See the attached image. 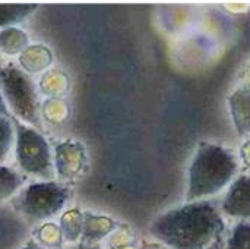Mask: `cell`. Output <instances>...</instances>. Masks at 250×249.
I'll list each match as a JSON object with an SVG mask.
<instances>
[{
    "mask_svg": "<svg viewBox=\"0 0 250 249\" xmlns=\"http://www.w3.org/2000/svg\"><path fill=\"white\" fill-rule=\"evenodd\" d=\"M15 126V157L22 173L40 181H56L54 154L41 131L12 117Z\"/></svg>",
    "mask_w": 250,
    "mask_h": 249,
    "instance_id": "obj_3",
    "label": "cell"
},
{
    "mask_svg": "<svg viewBox=\"0 0 250 249\" xmlns=\"http://www.w3.org/2000/svg\"><path fill=\"white\" fill-rule=\"evenodd\" d=\"M23 183V176L18 170L0 164V205L12 200Z\"/></svg>",
    "mask_w": 250,
    "mask_h": 249,
    "instance_id": "obj_10",
    "label": "cell"
},
{
    "mask_svg": "<svg viewBox=\"0 0 250 249\" xmlns=\"http://www.w3.org/2000/svg\"><path fill=\"white\" fill-rule=\"evenodd\" d=\"M51 62V51L45 45L26 47L21 54V65L29 72H38L48 66Z\"/></svg>",
    "mask_w": 250,
    "mask_h": 249,
    "instance_id": "obj_11",
    "label": "cell"
},
{
    "mask_svg": "<svg viewBox=\"0 0 250 249\" xmlns=\"http://www.w3.org/2000/svg\"><path fill=\"white\" fill-rule=\"evenodd\" d=\"M35 7L37 4H0V26L23 21Z\"/></svg>",
    "mask_w": 250,
    "mask_h": 249,
    "instance_id": "obj_13",
    "label": "cell"
},
{
    "mask_svg": "<svg viewBox=\"0 0 250 249\" xmlns=\"http://www.w3.org/2000/svg\"><path fill=\"white\" fill-rule=\"evenodd\" d=\"M70 198L69 186L57 181H38L26 185L13 198L18 213L31 222H42L57 216Z\"/></svg>",
    "mask_w": 250,
    "mask_h": 249,
    "instance_id": "obj_5",
    "label": "cell"
},
{
    "mask_svg": "<svg viewBox=\"0 0 250 249\" xmlns=\"http://www.w3.org/2000/svg\"><path fill=\"white\" fill-rule=\"evenodd\" d=\"M229 107L234 129L239 135L250 134V88L242 87L229 97Z\"/></svg>",
    "mask_w": 250,
    "mask_h": 249,
    "instance_id": "obj_8",
    "label": "cell"
},
{
    "mask_svg": "<svg viewBox=\"0 0 250 249\" xmlns=\"http://www.w3.org/2000/svg\"><path fill=\"white\" fill-rule=\"evenodd\" d=\"M73 249H100V247L97 244H81Z\"/></svg>",
    "mask_w": 250,
    "mask_h": 249,
    "instance_id": "obj_20",
    "label": "cell"
},
{
    "mask_svg": "<svg viewBox=\"0 0 250 249\" xmlns=\"http://www.w3.org/2000/svg\"><path fill=\"white\" fill-rule=\"evenodd\" d=\"M0 91L12 117L42 131L40 116V97L32 79L16 65L0 66Z\"/></svg>",
    "mask_w": 250,
    "mask_h": 249,
    "instance_id": "obj_4",
    "label": "cell"
},
{
    "mask_svg": "<svg viewBox=\"0 0 250 249\" xmlns=\"http://www.w3.org/2000/svg\"><path fill=\"white\" fill-rule=\"evenodd\" d=\"M63 223V233L69 242H76L82 236L83 230V214L78 210L67 211V214L62 219Z\"/></svg>",
    "mask_w": 250,
    "mask_h": 249,
    "instance_id": "obj_15",
    "label": "cell"
},
{
    "mask_svg": "<svg viewBox=\"0 0 250 249\" xmlns=\"http://www.w3.org/2000/svg\"><path fill=\"white\" fill-rule=\"evenodd\" d=\"M15 147V126L12 117L0 116V164H3L9 153Z\"/></svg>",
    "mask_w": 250,
    "mask_h": 249,
    "instance_id": "obj_14",
    "label": "cell"
},
{
    "mask_svg": "<svg viewBox=\"0 0 250 249\" xmlns=\"http://www.w3.org/2000/svg\"><path fill=\"white\" fill-rule=\"evenodd\" d=\"M0 116L12 117V113H10V110H9L7 104H6V101H4V98H3V94H1V91H0Z\"/></svg>",
    "mask_w": 250,
    "mask_h": 249,
    "instance_id": "obj_18",
    "label": "cell"
},
{
    "mask_svg": "<svg viewBox=\"0 0 250 249\" xmlns=\"http://www.w3.org/2000/svg\"><path fill=\"white\" fill-rule=\"evenodd\" d=\"M239 161L236 154L212 142H199L188 170L186 203L202 201L220 194L236 179Z\"/></svg>",
    "mask_w": 250,
    "mask_h": 249,
    "instance_id": "obj_2",
    "label": "cell"
},
{
    "mask_svg": "<svg viewBox=\"0 0 250 249\" xmlns=\"http://www.w3.org/2000/svg\"><path fill=\"white\" fill-rule=\"evenodd\" d=\"M224 249H250L249 222H239L233 227L227 244H224Z\"/></svg>",
    "mask_w": 250,
    "mask_h": 249,
    "instance_id": "obj_16",
    "label": "cell"
},
{
    "mask_svg": "<svg viewBox=\"0 0 250 249\" xmlns=\"http://www.w3.org/2000/svg\"><path fill=\"white\" fill-rule=\"evenodd\" d=\"M85 160V148L79 141H64L54 147V169L56 176L60 179L76 176L82 170Z\"/></svg>",
    "mask_w": 250,
    "mask_h": 249,
    "instance_id": "obj_7",
    "label": "cell"
},
{
    "mask_svg": "<svg viewBox=\"0 0 250 249\" xmlns=\"http://www.w3.org/2000/svg\"><path fill=\"white\" fill-rule=\"evenodd\" d=\"M221 211L227 217L250 223V176H236L223 200Z\"/></svg>",
    "mask_w": 250,
    "mask_h": 249,
    "instance_id": "obj_6",
    "label": "cell"
},
{
    "mask_svg": "<svg viewBox=\"0 0 250 249\" xmlns=\"http://www.w3.org/2000/svg\"><path fill=\"white\" fill-rule=\"evenodd\" d=\"M149 232L170 249H205L224 236L226 222L217 205L202 200L163 213L152 220Z\"/></svg>",
    "mask_w": 250,
    "mask_h": 249,
    "instance_id": "obj_1",
    "label": "cell"
},
{
    "mask_svg": "<svg viewBox=\"0 0 250 249\" xmlns=\"http://www.w3.org/2000/svg\"><path fill=\"white\" fill-rule=\"evenodd\" d=\"M242 160L250 169V139L242 147Z\"/></svg>",
    "mask_w": 250,
    "mask_h": 249,
    "instance_id": "obj_17",
    "label": "cell"
},
{
    "mask_svg": "<svg viewBox=\"0 0 250 249\" xmlns=\"http://www.w3.org/2000/svg\"><path fill=\"white\" fill-rule=\"evenodd\" d=\"M117 227V223L105 216L83 213V244H97L110 235Z\"/></svg>",
    "mask_w": 250,
    "mask_h": 249,
    "instance_id": "obj_9",
    "label": "cell"
},
{
    "mask_svg": "<svg viewBox=\"0 0 250 249\" xmlns=\"http://www.w3.org/2000/svg\"><path fill=\"white\" fill-rule=\"evenodd\" d=\"M205 249H224V236L218 238L217 241H214L209 247H207Z\"/></svg>",
    "mask_w": 250,
    "mask_h": 249,
    "instance_id": "obj_19",
    "label": "cell"
},
{
    "mask_svg": "<svg viewBox=\"0 0 250 249\" xmlns=\"http://www.w3.org/2000/svg\"><path fill=\"white\" fill-rule=\"evenodd\" d=\"M28 45V35L13 26L3 28L0 31V50L6 54H16L26 48Z\"/></svg>",
    "mask_w": 250,
    "mask_h": 249,
    "instance_id": "obj_12",
    "label": "cell"
}]
</instances>
